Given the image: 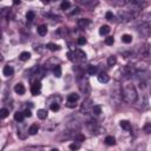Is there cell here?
<instances>
[{"mask_svg": "<svg viewBox=\"0 0 151 151\" xmlns=\"http://www.w3.org/2000/svg\"><path fill=\"white\" fill-rule=\"evenodd\" d=\"M137 90L133 85H125L122 90V99L126 104H133L137 100Z\"/></svg>", "mask_w": 151, "mask_h": 151, "instance_id": "cell-1", "label": "cell"}, {"mask_svg": "<svg viewBox=\"0 0 151 151\" xmlns=\"http://www.w3.org/2000/svg\"><path fill=\"white\" fill-rule=\"evenodd\" d=\"M79 90L81 93H85V94H88L90 91H91V86H90V81L86 77H81L79 79Z\"/></svg>", "mask_w": 151, "mask_h": 151, "instance_id": "cell-2", "label": "cell"}, {"mask_svg": "<svg viewBox=\"0 0 151 151\" xmlns=\"http://www.w3.org/2000/svg\"><path fill=\"white\" fill-rule=\"evenodd\" d=\"M92 107H93V101L92 99L90 98H86L83 100L81 105H80V112L81 113H90L92 111Z\"/></svg>", "mask_w": 151, "mask_h": 151, "instance_id": "cell-3", "label": "cell"}, {"mask_svg": "<svg viewBox=\"0 0 151 151\" xmlns=\"http://www.w3.org/2000/svg\"><path fill=\"white\" fill-rule=\"evenodd\" d=\"M139 34H142L143 37H149L150 35V22H144L142 24V26L139 27Z\"/></svg>", "mask_w": 151, "mask_h": 151, "instance_id": "cell-4", "label": "cell"}, {"mask_svg": "<svg viewBox=\"0 0 151 151\" xmlns=\"http://www.w3.org/2000/svg\"><path fill=\"white\" fill-rule=\"evenodd\" d=\"M40 91H41V83H40L39 80H37V81L33 83V85H32V87H31V92H32V94L37 96Z\"/></svg>", "mask_w": 151, "mask_h": 151, "instance_id": "cell-5", "label": "cell"}, {"mask_svg": "<svg viewBox=\"0 0 151 151\" xmlns=\"http://www.w3.org/2000/svg\"><path fill=\"white\" fill-rule=\"evenodd\" d=\"M91 24V21H90V19H79L78 21H77V25H78V27L79 28H87V26Z\"/></svg>", "mask_w": 151, "mask_h": 151, "instance_id": "cell-6", "label": "cell"}, {"mask_svg": "<svg viewBox=\"0 0 151 151\" xmlns=\"http://www.w3.org/2000/svg\"><path fill=\"white\" fill-rule=\"evenodd\" d=\"M98 80H99V83H101V84H106V83H109L110 77H109L107 73L101 72V73H99V76H98Z\"/></svg>", "mask_w": 151, "mask_h": 151, "instance_id": "cell-7", "label": "cell"}, {"mask_svg": "<svg viewBox=\"0 0 151 151\" xmlns=\"http://www.w3.org/2000/svg\"><path fill=\"white\" fill-rule=\"evenodd\" d=\"M73 55H74L77 59H79V60H85V59H86V53L83 52L81 50H76V51L73 52Z\"/></svg>", "mask_w": 151, "mask_h": 151, "instance_id": "cell-8", "label": "cell"}, {"mask_svg": "<svg viewBox=\"0 0 151 151\" xmlns=\"http://www.w3.org/2000/svg\"><path fill=\"white\" fill-rule=\"evenodd\" d=\"M4 76H6V77H12L13 74H14V70H13V67L12 66H9V65H6L5 67H4Z\"/></svg>", "mask_w": 151, "mask_h": 151, "instance_id": "cell-9", "label": "cell"}, {"mask_svg": "<svg viewBox=\"0 0 151 151\" xmlns=\"http://www.w3.org/2000/svg\"><path fill=\"white\" fill-rule=\"evenodd\" d=\"M25 86L21 84V83H18L15 86H14V92L17 93V94H24L25 93Z\"/></svg>", "mask_w": 151, "mask_h": 151, "instance_id": "cell-10", "label": "cell"}, {"mask_svg": "<svg viewBox=\"0 0 151 151\" xmlns=\"http://www.w3.org/2000/svg\"><path fill=\"white\" fill-rule=\"evenodd\" d=\"M149 53H150L149 44H145V45H144V46H142V48H140V54H142V57L147 58V57H149Z\"/></svg>", "mask_w": 151, "mask_h": 151, "instance_id": "cell-11", "label": "cell"}, {"mask_svg": "<svg viewBox=\"0 0 151 151\" xmlns=\"http://www.w3.org/2000/svg\"><path fill=\"white\" fill-rule=\"evenodd\" d=\"M38 131H39V125H38V124H32V125L29 126V129H28V133L32 134V136L37 134Z\"/></svg>", "mask_w": 151, "mask_h": 151, "instance_id": "cell-12", "label": "cell"}, {"mask_svg": "<svg viewBox=\"0 0 151 151\" xmlns=\"http://www.w3.org/2000/svg\"><path fill=\"white\" fill-rule=\"evenodd\" d=\"M37 32H38V34L39 35H45L46 33H47V26L46 25H40L38 28H37Z\"/></svg>", "mask_w": 151, "mask_h": 151, "instance_id": "cell-13", "label": "cell"}, {"mask_svg": "<svg viewBox=\"0 0 151 151\" xmlns=\"http://www.w3.org/2000/svg\"><path fill=\"white\" fill-rule=\"evenodd\" d=\"M109 32H110V27L107 25L100 26V28H99V34L100 35H106V34H109Z\"/></svg>", "mask_w": 151, "mask_h": 151, "instance_id": "cell-14", "label": "cell"}, {"mask_svg": "<svg viewBox=\"0 0 151 151\" xmlns=\"http://www.w3.org/2000/svg\"><path fill=\"white\" fill-rule=\"evenodd\" d=\"M78 99H79V94H77V93H70V94L67 96V101L77 103Z\"/></svg>", "mask_w": 151, "mask_h": 151, "instance_id": "cell-15", "label": "cell"}, {"mask_svg": "<svg viewBox=\"0 0 151 151\" xmlns=\"http://www.w3.org/2000/svg\"><path fill=\"white\" fill-rule=\"evenodd\" d=\"M37 116H38L39 119H46L47 118V111L44 110V109H40V110H38Z\"/></svg>", "mask_w": 151, "mask_h": 151, "instance_id": "cell-16", "label": "cell"}, {"mask_svg": "<svg viewBox=\"0 0 151 151\" xmlns=\"http://www.w3.org/2000/svg\"><path fill=\"white\" fill-rule=\"evenodd\" d=\"M120 127H122L123 130L130 131V130H131V124H130V122H127V120H122V122H120Z\"/></svg>", "mask_w": 151, "mask_h": 151, "instance_id": "cell-17", "label": "cell"}, {"mask_svg": "<svg viewBox=\"0 0 151 151\" xmlns=\"http://www.w3.org/2000/svg\"><path fill=\"white\" fill-rule=\"evenodd\" d=\"M29 58H31V53H29V52H21L20 55H19V59L22 60V61H26V60H28Z\"/></svg>", "mask_w": 151, "mask_h": 151, "instance_id": "cell-18", "label": "cell"}, {"mask_svg": "<svg viewBox=\"0 0 151 151\" xmlns=\"http://www.w3.org/2000/svg\"><path fill=\"white\" fill-rule=\"evenodd\" d=\"M122 41H123L124 44H130V42L132 41V37H131L130 34H123V35H122Z\"/></svg>", "mask_w": 151, "mask_h": 151, "instance_id": "cell-19", "label": "cell"}, {"mask_svg": "<svg viewBox=\"0 0 151 151\" xmlns=\"http://www.w3.org/2000/svg\"><path fill=\"white\" fill-rule=\"evenodd\" d=\"M24 118H25V116H24V112H17V113H14V119H15L17 122L21 123V122L24 120Z\"/></svg>", "mask_w": 151, "mask_h": 151, "instance_id": "cell-20", "label": "cell"}, {"mask_svg": "<svg viewBox=\"0 0 151 151\" xmlns=\"http://www.w3.org/2000/svg\"><path fill=\"white\" fill-rule=\"evenodd\" d=\"M70 7H71V4H70V1H67V0H64V1L60 4V8H61L63 11H67Z\"/></svg>", "mask_w": 151, "mask_h": 151, "instance_id": "cell-21", "label": "cell"}, {"mask_svg": "<svg viewBox=\"0 0 151 151\" xmlns=\"http://www.w3.org/2000/svg\"><path fill=\"white\" fill-rule=\"evenodd\" d=\"M46 47H47L48 50H51V51H58V50L60 48V46H59V45L53 44V42H48V44L46 45Z\"/></svg>", "mask_w": 151, "mask_h": 151, "instance_id": "cell-22", "label": "cell"}, {"mask_svg": "<svg viewBox=\"0 0 151 151\" xmlns=\"http://www.w3.org/2000/svg\"><path fill=\"white\" fill-rule=\"evenodd\" d=\"M105 143H106L107 145H114V144H116V139H114L113 136H107V137L105 138Z\"/></svg>", "mask_w": 151, "mask_h": 151, "instance_id": "cell-23", "label": "cell"}, {"mask_svg": "<svg viewBox=\"0 0 151 151\" xmlns=\"http://www.w3.org/2000/svg\"><path fill=\"white\" fill-rule=\"evenodd\" d=\"M107 64H109V66H114V65L117 64V58H116L114 55L109 57V59H107Z\"/></svg>", "mask_w": 151, "mask_h": 151, "instance_id": "cell-24", "label": "cell"}, {"mask_svg": "<svg viewBox=\"0 0 151 151\" xmlns=\"http://www.w3.org/2000/svg\"><path fill=\"white\" fill-rule=\"evenodd\" d=\"M92 112H93V114L99 116V114L101 113V107H100L99 105H93V107H92Z\"/></svg>", "mask_w": 151, "mask_h": 151, "instance_id": "cell-25", "label": "cell"}, {"mask_svg": "<svg viewBox=\"0 0 151 151\" xmlns=\"http://www.w3.org/2000/svg\"><path fill=\"white\" fill-rule=\"evenodd\" d=\"M34 17H35V13H34L33 11H28V12L26 13V19H27L28 21H32V20L34 19Z\"/></svg>", "mask_w": 151, "mask_h": 151, "instance_id": "cell-26", "label": "cell"}, {"mask_svg": "<svg viewBox=\"0 0 151 151\" xmlns=\"http://www.w3.org/2000/svg\"><path fill=\"white\" fill-rule=\"evenodd\" d=\"M54 76H55L57 78L61 77V67H60L59 65H57V66L54 67Z\"/></svg>", "mask_w": 151, "mask_h": 151, "instance_id": "cell-27", "label": "cell"}, {"mask_svg": "<svg viewBox=\"0 0 151 151\" xmlns=\"http://www.w3.org/2000/svg\"><path fill=\"white\" fill-rule=\"evenodd\" d=\"M8 113H9V111H8L7 109H1V110H0V118H1V119L6 118V117L8 116Z\"/></svg>", "mask_w": 151, "mask_h": 151, "instance_id": "cell-28", "label": "cell"}, {"mask_svg": "<svg viewBox=\"0 0 151 151\" xmlns=\"http://www.w3.org/2000/svg\"><path fill=\"white\" fill-rule=\"evenodd\" d=\"M111 2L113 4V5H116V6H124L125 4H126V1L125 0H111Z\"/></svg>", "mask_w": 151, "mask_h": 151, "instance_id": "cell-29", "label": "cell"}, {"mask_svg": "<svg viewBox=\"0 0 151 151\" xmlns=\"http://www.w3.org/2000/svg\"><path fill=\"white\" fill-rule=\"evenodd\" d=\"M8 12H9V8H8V7L1 8V9H0V18H2V17H6V15L8 14Z\"/></svg>", "mask_w": 151, "mask_h": 151, "instance_id": "cell-30", "label": "cell"}, {"mask_svg": "<svg viewBox=\"0 0 151 151\" xmlns=\"http://www.w3.org/2000/svg\"><path fill=\"white\" fill-rule=\"evenodd\" d=\"M96 72H97V67L96 66H92V65L88 66V68H87V73L88 74H94Z\"/></svg>", "mask_w": 151, "mask_h": 151, "instance_id": "cell-31", "label": "cell"}, {"mask_svg": "<svg viewBox=\"0 0 151 151\" xmlns=\"http://www.w3.org/2000/svg\"><path fill=\"white\" fill-rule=\"evenodd\" d=\"M50 107H51V110H52V111L57 112V111L59 110V103H52Z\"/></svg>", "mask_w": 151, "mask_h": 151, "instance_id": "cell-32", "label": "cell"}, {"mask_svg": "<svg viewBox=\"0 0 151 151\" xmlns=\"http://www.w3.org/2000/svg\"><path fill=\"white\" fill-rule=\"evenodd\" d=\"M113 42H114L113 37H107V38L105 39V44H106V45H113Z\"/></svg>", "mask_w": 151, "mask_h": 151, "instance_id": "cell-33", "label": "cell"}, {"mask_svg": "<svg viewBox=\"0 0 151 151\" xmlns=\"http://www.w3.org/2000/svg\"><path fill=\"white\" fill-rule=\"evenodd\" d=\"M77 42H78V45H80V46H81V45H85V44H86V39H85L84 37H80Z\"/></svg>", "mask_w": 151, "mask_h": 151, "instance_id": "cell-34", "label": "cell"}, {"mask_svg": "<svg viewBox=\"0 0 151 151\" xmlns=\"http://www.w3.org/2000/svg\"><path fill=\"white\" fill-rule=\"evenodd\" d=\"M79 147H80V145L77 144V143H72V144H70V149H71V150H78Z\"/></svg>", "mask_w": 151, "mask_h": 151, "instance_id": "cell-35", "label": "cell"}, {"mask_svg": "<svg viewBox=\"0 0 151 151\" xmlns=\"http://www.w3.org/2000/svg\"><path fill=\"white\" fill-rule=\"evenodd\" d=\"M105 18L107 19V20H113V14L111 13V12H106V14H105Z\"/></svg>", "mask_w": 151, "mask_h": 151, "instance_id": "cell-36", "label": "cell"}, {"mask_svg": "<svg viewBox=\"0 0 151 151\" xmlns=\"http://www.w3.org/2000/svg\"><path fill=\"white\" fill-rule=\"evenodd\" d=\"M144 131H145L146 133H150V123H146V124H145V126H144Z\"/></svg>", "mask_w": 151, "mask_h": 151, "instance_id": "cell-37", "label": "cell"}, {"mask_svg": "<svg viewBox=\"0 0 151 151\" xmlns=\"http://www.w3.org/2000/svg\"><path fill=\"white\" fill-rule=\"evenodd\" d=\"M74 139H76V140H80V142H81V140H84V139H85V137H84V136H81V134H77V136H74Z\"/></svg>", "mask_w": 151, "mask_h": 151, "instance_id": "cell-38", "label": "cell"}, {"mask_svg": "<svg viewBox=\"0 0 151 151\" xmlns=\"http://www.w3.org/2000/svg\"><path fill=\"white\" fill-rule=\"evenodd\" d=\"M31 114H32V113H31L29 110H25V111H24V116H25V117H31Z\"/></svg>", "mask_w": 151, "mask_h": 151, "instance_id": "cell-39", "label": "cell"}, {"mask_svg": "<svg viewBox=\"0 0 151 151\" xmlns=\"http://www.w3.org/2000/svg\"><path fill=\"white\" fill-rule=\"evenodd\" d=\"M67 58H68L70 60H74V58H73V52H68V53H67Z\"/></svg>", "mask_w": 151, "mask_h": 151, "instance_id": "cell-40", "label": "cell"}, {"mask_svg": "<svg viewBox=\"0 0 151 151\" xmlns=\"http://www.w3.org/2000/svg\"><path fill=\"white\" fill-rule=\"evenodd\" d=\"M66 106H67V107H74V106H76V103H71V101H67Z\"/></svg>", "mask_w": 151, "mask_h": 151, "instance_id": "cell-41", "label": "cell"}, {"mask_svg": "<svg viewBox=\"0 0 151 151\" xmlns=\"http://www.w3.org/2000/svg\"><path fill=\"white\" fill-rule=\"evenodd\" d=\"M4 61V57H2V54H0V64Z\"/></svg>", "mask_w": 151, "mask_h": 151, "instance_id": "cell-42", "label": "cell"}, {"mask_svg": "<svg viewBox=\"0 0 151 151\" xmlns=\"http://www.w3.org/2000/svg\"><path fill=\"white\" fill-rule=\"evenodd\" d=\"M41 1H42V2H44V4H47V2H50V1H51V0H41Z\"/></svg>", "mask_w": 151, "mask_h": 151, "instance_id": "cell-43", "label": "cell"}, {"mask_svg": "<svg viewBox=\"0 0 151 151\" xmlns=\"http://www.w3.org/2000/svg\"><path fill=\"white\" fill-rule=\"evenodd\" d=\"M78 1H80V2H84V4H85V2H87L88 0H78Z\"/></svg>", "mask_w": 151, "mask_h": 151, "instance_id": "cell-44", "label": "cell"}, {"mask_svg": "<svg viewBox=\"0 0 151 151\" xmlns=\"http://www.w3.org/2000/svg\"><path fill=\"white\" fill-rule=\"evenodd\" d=\"M20 2V0H14V4H19Z\"/></svg>", "mask_w": 151, "mask_h": 151, "instance_id": "cell-45", "label": "cell"}, {"mask_svg": "<svg viewBox=\"0 0 151 151\" xmlns=\"http://www.w3.org/2000/svg\"><path fill=\"white\" fill-rule=\"evenodd\" d=\"M0 38H1V31H0Z\"/></svg>", "mask_w": 151, "mask_h": 151, "instance_id": "cell-46", "label": "cell"}, {"mask_svg": "<svg viewBox=\"0 0 151 151\" xmlns=\"http://www.w3.org/2000/svg\"><path fill=\"white\" fill-rule=\"evenodd\" d=\"M0 1H1V0H0Z\"/></svg>", "mask_w": 151, "mask_h": 151, "instance_id": "cell-47", "label": "cell"}]
</instances>
